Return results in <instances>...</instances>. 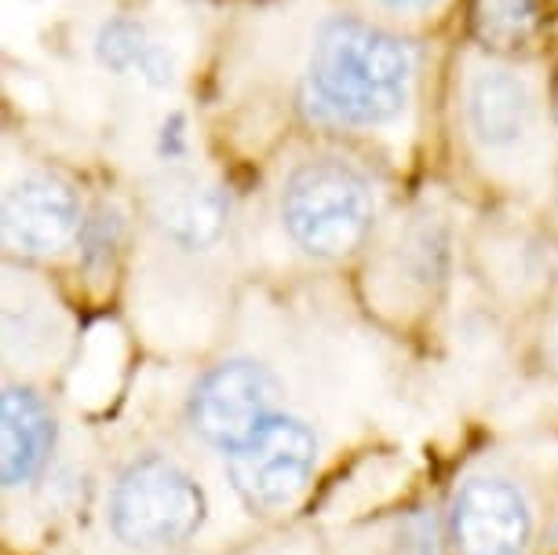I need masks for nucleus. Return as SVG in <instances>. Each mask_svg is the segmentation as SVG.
I'll return each mask as SVG.
<instances>
[{
	"label": "nucleus",
	"mask_w": 558,
	"mask_h": 555,
	"mask_svg": "<svg viewBox=\"0 0 558 555\" xmlns=\"http://www.w3.org/2000/svg\"><path fill=\"white\" fill-rule=\"evenodd\" d=\"M347 0H259L208 19L194 99L213 150L245 176L292 135L351 143L427 176L441 51Z\"/></svg>",
	"instance_id": "1"
},
{
	"label": "nucleus",
	"mask_w": 558,
	"mask_h": 555,
	"mask_svg": "<svg viewBox=\"0 0 558 555\" xmlns=\"http://www.w3.org/2000/svg\"><path fill=\"white\" fill-rule=\"evenodd\" d=\"M427 180L493 208L541 213L558 186L555 59L489 56L449 34Z\"/></svg>",
	"instance_id": "2"
},
{
	"label": "nucleus",
	"mask_w": 558,
	"mask_h": 555,
	"mask_svg": "<svg viewBox=\"0 0 558 555\" xmlns=\"http://www.w3.org/2000/svg\"><path fill=\"white\" fill-rule=\"evenodd\" d=\"M241 180L263 186L274 227L296 256L318 267L357 260L409 180L351 143L292 135Z\"/></svg>",
	"instance_id": "3"
},
{
	"label": "nucleus",
	"mask_w": 558,
	"mask_h": 555,
	"mask_svg": "<svg viewBox=\"0 0 558 555\" xmlns=\"http://www.w3.org/2000/svg\"><path fill=\"white\" fill-rule=\"evenodd\" d=\"M213 8L191 0H96L66 26L70 62L102 99V129L191 99Z\"/></svg>",
	"instance_id": "4"
},
{
	"label": "nucleus",
	"mask_w": 558,
	"mask_h": 555,
	"mask_svg": "<svg viewBox=\"0 0 558 555\" xmlns=\"http://www.w3.org/2000/svg\"><path fill=\"white\" fill-rule=\"evenodd\" d=\"M92 176L59 157L26 129L4 118V191H0V238L15 264H59L73 256L88 216Z\"/></svg>",
	"instance_id": "5"
},
{
	"label": "nucleus",
	"mask_w": 558,
	"mask_h": 555,
	"mask_svg": "<svg viewBox=\"0 0 558 555\" xmlns=\"http://www.w3.org/2000/svg\"><path fill=\"white\" fill-rule=\"evenodd\" d=\"M205 519V497L183 468L165 457H143L124 471L110 497L113 533L132 548H172L194 538Z\"/></svg>",
	"instance_id": "6"
},
{
	"label": "nucleus",
	"mask_w": 558,
	"mask_h": 555,
	"mask_svg": "<svg viewBox=\"0 0 558 555\" xmlns=\"http://www.w3.org/2000/svg\"><path fill=\"white\" fill-rule=\"evenodd\" d=\"M281 381L270 365L256 359H223L197 376L191 391V424L194 432L227 454H234L238 446H245L263 424L270 421L274 406H278Z\"/></svg>",
	"instance_id": "7"
},
{
	"label": "nucleus",
	"mask_w": 558,
	"mask_h": 555,
	"mask_svg": "<svg viewBox=\"0 0 558 555\" xmlns=\"http://www.w3.org/2000/svg\"><path fill=\"white\" fill-rule=\"evenodd\" d=\"M314 432L296 417H270L245 446L230 454V479L248 508L278 511L303 494L314 471Z\"/></svg>",
	"instance_id": "8"
},
{
	"label": "nucleus",
	"mask_w": 558,
	"mask_h": 555,
	"mask_svg": "<svg viewBox=\"0 0 558 555\" xmlns=\"http://www.w3.org/2000/svg\"><path fill=\"white\" fill-rule=\"evenodd\" d=\"M452 37L504 59H555L558 0H463Z\"/></svg>",
	"instance_id": "9"
},
{
	"label": "nucleus",
	"mask_w": 558,
	"mask_h": 555,
	"mask_svg": "<svg viewBox=\"0 0 558 555\" xmlns=\"http://www.w3.org/2000/svg\"><path fill=\"white\" fill-rule=\"evenodd\" d=\"M530 530V508L504 479H471L452 500L449 533L460 555H522Z\"/></svg>",
	"instance_id": "10"
},
{
	"label": "nucleus",
	"mask_w": 558,
	"mask_h": 555,
	"mask_svg": "<svg viewBox=\"0 0 558 555\" xmlns=\"http://www.w3.org/2000/svg\"><path fill=\"white\" fill-rule=\"evenodd\" d=\"M0 421H4V486H23L45 468L48 449L56 443L51 413L34 387L8 384Z\"/></svg>",
	"instance_id": "11"
},
{
	"label": "nucleus",
	"mask_w": 558,
	"mask_h": 555,
	"mask_svg": "<svg viewBox=\"0 0 558 555\" xmlns=\"http://www.w3.org/2000/svg\"><path fill=\"white\" fill-rule=\"evenodd\" d=\"M357 12L413 37H449L463 0H347Z\"/></svg>",
	"instance_id": "12"
},
{
	"label": "nucleus",
	"mask_w": 558,
	"mask_h": 555,
	"mask_svg": "<svg viewBox=\"0 0 558 555\" xmlns=\"http://www.w3.org/2000/svg\"><path fill=\"white\" fill-rule=\"evenodd\" d=\"M435 555V527H430L427 519H416L413 522V533L402 530V538H398V555Z\"/></svg>",
	"instance_id": "13"
},
{
	"label": "nucleus",
	"mask_w": 558,
	"mask_h": 555,
	"mask_svg": "<svg viewBox=\"0 0 558 555\" xmlns=\"http://www.w3.org/2000/svg\"><path fill=\"white\" fill-rule=\"evenodd\" d=\"M544 351L558 359V275L544 289Z\"/></svg>",
	"instance_id": "14"
},
{
	"label": "nucleus",
	"mask_w": 558,
	"mask_h": 555,
	"mask_svg": "<svg viewBox=\"0 0 558 555\" xmlns=\"http://www.w3.org/2000/svg\"><path fill=\"white\" fill-rule=\"evenodd\" d=\"M191 4L216 8V12H223V8H245V4H259V0H191Z\"/></svg>",
	"instance_id": "15"
},
{
	"label": "nucleus",
	"mask_w": 558,
	"mask_h": 555,
	"mask_svg": "<svg viewBox=\"0 0 558 555\" xmlns=\"http://www.w3.org/2000/svg\"><path fill=\"white\" fill-rule=\"evenodd\" d=\"M555 107H558V56H555Z\"/></svg>",
	"instance_id": "16"
}]
</instances>
